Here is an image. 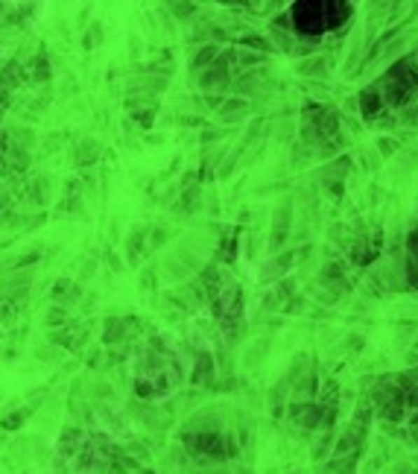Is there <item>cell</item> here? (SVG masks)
I'll list each match as a JSON object with an SVG mask.
<instances>
[{
	"label": "cell",
	"mask_w": 418,
	"mask_h": 474,
	"mask_svg": "<svg viewBox=\"0 0 418 474\" xmlns=\"http://www.w3.org/2000/svg\"><path fill=\"white\" fill-rule=\"evenodd\" d=\"M27 416H29V410H27V407H21V410H15V413H9V416L0 419V428H4L6 433L21 431V424L27 421Z\"/></svg>",
	"instance_id": "cell-1"
}]
</instances>
